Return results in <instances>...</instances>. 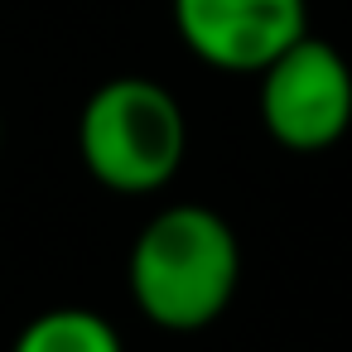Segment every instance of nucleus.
Segmentation results:
<instances>
[{"mask_svg": "<svg viewBox=\"0 0 352 352\" xmlns=\"http://www.w3.org/2000/svg\"><path fill=\"white\" fill-rule=\"evenodd\" d=\"M126 285L150 328L203 333L241 289V241L217 208L169 203L135 232Z\"/></svg>", "mask_w": 352, "mask_h": 352, "instance_id": "nucleus-1", "label": "nucleus"}, {"mask_svg": "<svg viewBox=\"0 0 352 352\" xmlns=\"http://www.w3.org/2000/svg\"><path fill=\"white\" fill-rule=\"evenodd\" d=\"M184 155L188 116L179 97L155 78H107L78 111V160L107 193L150 198L179 179Z\"/></svg>", "mask_w": 352, "mask_h": 352, "instance_id": "nucleus-2", "label": "nucleus"}, {"mask_svg": "<svg viewBox=\"0 0 352 352\" xmlns=\"http://www.w3.org/2000/svg\"><path fill=\"white\" fill-rule=\"evenodd\" d=\"M256 116L289 155H323L352 131V63L318 34L256 73Z\"/></svg>", "mask_w": 352, "mask_h": 352, "instance_id": "nucleus-3", "label": "nucleus"}, {"mask_svg": "<svg viewBox=\"0 0 352 352\" xmlns=\"http://www.w3.org/2000/svg\"><path fill=\"white\" fill-rule=\"evenodd\" d=\"M179 44L217 68L256 78L309 34V0H169Z\"/></svg>", "mask_w": 352, "mask_h": 352, "instance_id": "nucleus-4", "label": "nucleus"}, {"mask_svg": "<svg viewBox=\"0 0 352 352\" xmlns=\"http://www.w3.org/2000/svg\"><path fill=\"white\" fill-rule=\"evenodd\" d=\"M10 352H126V342L107 314L87 304H58V309L34 314L15 333Z\"/></svg>", "mask_w": 352, "mask_h": 352, "instance_id": "nucleus-5", "label": "nucleus"}]
</instances>
